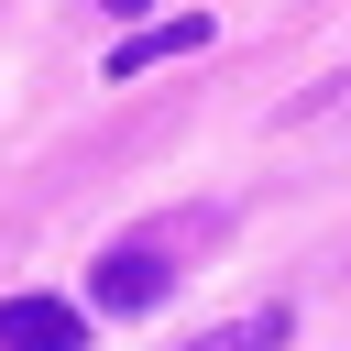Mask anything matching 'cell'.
Wrapping results in <instances>:
<instances>
[{"label":"cell","mask_w":351,"mask_h":351,"mask_svg":"<svg viewBox=\"0 0 351 351\" xmlns=\"http://www.w3.org/2000/svg\"><path fill=\"white\" fill-rule=\"evenodd\" d=\"M230 230V208H176V219H143V230H121L99 263H88V307H110V318H143V307H165L176 296V274H197V252Z\"/></svg>","instance_id":"1"},{"label":"cell","mask_w":351,"mask_h":351,"mask_svg":"<svg viewBox=\"0 0 351 351\" xmlns=\"http://www.w3.org/2000/svg\"><path fill=\"white\" fill-rule=\"evenodd\" d=\"M0 351H88L77 296H0Z\"/></svg>","instance_id":"2"},{"label":"cell","mask_w":351,"mask_h":351,"mask_svg":"<svg viewBox=\"0 0 351 351\" xmlns=\"http://www.w3.org/2000/svg\"><path fill=\"white\" fill-rule=\"evenodd\" d=\"M285 329H296L285 307H252V318H219V329H197L186 351H285Z\"/></svg>","instance_id":"4"},{"label":"cell","mask_w":351,"mask_h":351,"mask_svg":"<svg viewBox=\"0 0 351 351\" xmlns=\"http://www.w3.org/2000/svg\"><path fill=\"white\" fill-rule=\"evenodd\" d=\"M208 44V11H176V22H143L121 55H110V77H143V66H165V55H197Z\"/></svg>","instance_id":"3"}]
</instances>
